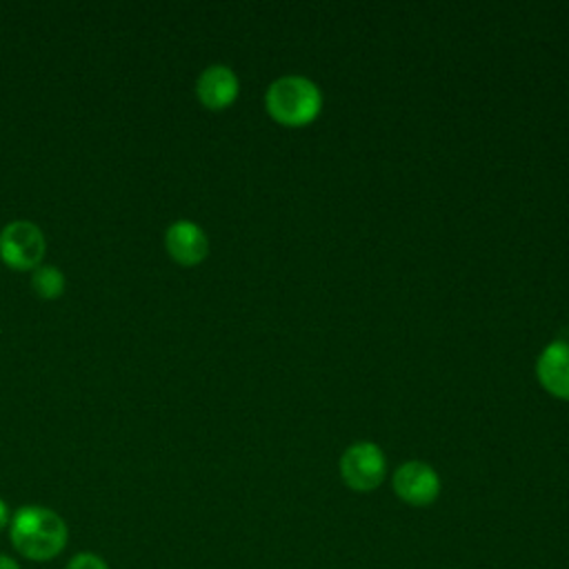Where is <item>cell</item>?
<instances>
[{
    "label": "cell",
    "mask_w": 569,
    "mask_h": 569,
    "mask_svg": "<svg viewBox=\"0 0 569 569\" xmlns=\"http://www.w3.org/2000/svg\"><path fill=\"white\" fill-rule=\"evenodd\" d=\"M0 569H20L18 562L4 553H0Z\"/></svg>",
    "instance_id": "cell-12"
},
{
    "label": "cell",
    "mask_w": 569,
    "mask_h": 569,
    "mask_svg": "<svg viewBox=\"0 0 569 569\" xmlns=\"http://www.w3.org/2000/svg\"><path fill=\"white\" fill-rule=\"evenodd\" d=\"M387 460L378 445L353 442L340 458V476L353 491H371L385 478Z\"/></svg>",
    "instance_id": "cell-3"
},
{
    "label": "cell",
    "mask_w": 569,
    "mask_h": 569,
    "mask_svg": "<svg viewBox=\"0 0 569 569\" xmlns=\"http://www.w3.org/2000/svg\"><path fill=\"white\" fill-rule=\"evenodd\" d=\"M9 522H11V516H9V507H7V502L0 498V529H4Z\"/></svg>",
    "instance_id": "cell-11"
},
{
    "label": "cell",
    "mask_w": 569,
    "mask_h": 569,
    "mask_svg": "<svg viewBox=\"0 0 569 569\" xmlns=\"http://www.w3.org/2000/svg\"><path fill=\"white\" fill-rule=\"evenodd\" d=\"M44 256V236L29 220L9 222L0 231V258L11 269H33Z\"/></svg>",
    "instance_id": "cell-4"
},
{
    "label": "cell",
    "mask_w": 569,
    "mask_h": 569,
    "mask_svg": "<svg viewBox=\"0 0 569 569\" xmlns=\"http://www.w3.org/2000/svg\"><path fill=\"white\" fill-rule=\"evenodd\" d=\"M67 569H109V565L98 553L80 551L67 562Z\"/></svg>",
    "instance_id": "cell-10"
},
{
    "label": "cell",
    "mask_w": 569,
    "mask_h": 569,
    "mask_svg": "<svg viewBox=\"0 0 569 569\" xmlns=\"http://www.w3.org/2000/svg\"><path fill=\"white\" fill-rule=\"evenodd\" d=\"M238 76L224 64L207 67L196 82V93L207 109H224L238 96Z\"/></svg>",
    "instance_id": "cell-8"
},
{
    "label": "cell",
    "mask_w": 569,
    "mask_h": 569,
    "mask_svg": "<svg viewBox=\"0 0 569 569\" xmlns=\"http://www.w3.org/2000/svg\"><path fill=\"white\" fill-rule=\"evenodd\" d=\"M167 251L180 264H198L209 253V238L200 224L191 220H176L164 233Z\"/></svg>",
    "instance_id": "cell-7"
},
{
    "label": "cell",
    "mask_w": 569,
    "mask_h": 569,
    "mask_svg": "<svg viewBox=\"0 0 569 569\" xmlns=\"http://www.w3.org/2000/svg\"><path fill=\"white\" fill-rule=\"evenodd\" d=\"M31 287L42 298H58L62 293V289H64V276L53 264L36 267V271L31 276Z\"/></svg>",
    "instance_id": "cell-9"
},
{
    "label": "cell",
    "mask_w": 569,
    "mask_h": 569,
    "mask_svg": "<svg viewBox=\"0 0 569 569\" xmlns=\"http://www.w3.org/2000/svg\"><path fill=\"white\" fill-rule=\"evenodd\" d=\"M538 382L556 398L569 400V342L553 340L549 342L536 362Z\"/></svg>",
    "instance_id": "cell-6"
},
{
    "label": "cell",
    "mask_w": 569,
    "mask_h": 569,
    "mask_svg": "<svg viewBox=\"0 0 569 569\" xmlns=\"http://www.w3.org/2000/svg\"><path fill=\"white\" fill-rule=\"evenodd\" d=\"M264 107L269 116L284 127H305L318 118L322 91L305 76H282L269 84Z\"/></svg>",
    "instance_id": "cell-2"
},
{
    "label": "cell",
    "mask_w": 569,
    "mask_h": 569,
    "mask_svg": "<svg viewBox=\"0 0 569 569\" xmlns=\"http://www.w3.org/2000/svg\"><path fill=\"white\" fill-rule=\"evenodd\" d=\"M9 536L22 558L47 562L64 549L69 529L56 511L40 505H24L11 516Z\"/></svg>",
    "instance_id": "cell-1"
},
{
    "label": "cell",
    "mask_w": 569,
    "mask_h": 569,
    "mask_svg": "<svg viewBox=\"0 0 569 569\" xmlns=\"http://www.w3.org/2000/svg\"><path fill=\"white\" fill-rule=\"evenodd\" d=\"M393 491L400 500L425 507L431 505L440 493V478L433 467L420 460H409L400 465L393 473Z\"/></svg>",
    "instance_id": "cell-5"
}]
</instances>
